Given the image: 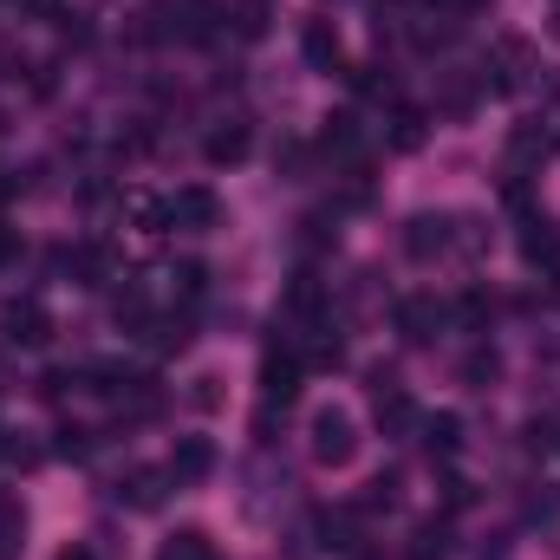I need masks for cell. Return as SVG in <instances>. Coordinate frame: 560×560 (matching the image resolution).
I'll return each instance as SVG.
<instances>
[{
  "mask_svg": "<svg viewBox=\"0 0 560 560\" xmlns=\"http://www.w3.org/2000/svg\"><path fill=\"white\" fill-rule=\"evenodd\" d=\"M476 255L482 248V222L476 215H443V209H423V215H411L405 222V255L418 261V268H430V261H450V255Z\"/></svg>",
  "mask_w": 560,
  "mask_h": 560,
  "instance_id": "obj_1",
  "label": "cell"
},
{
  "mask_svg": "<svg viewBox=\"0 0 560 560\" xmlns=\"http://www.w3.org/2000/svg\"><path fill=\"white\" fill-rule=\"evenodd\" d=\"M306 443H313V463L319 469H346L359 456V418L346 405H319L313 423H306Z\"/></svg>",
  "mask_w": 560,
  "mask_h": 560,
  "instance_id": "obj_2",
  "label": "cell"
},
{
  "mask_svg": "<svg viewBox=\"0 0 560 560\" xmlns=\"http://www.w3.org/2000/svg\"><path fill=\"white\" fill-rule=\"evenodd\" d=\"M535 72H541V52H535L522 33H502L495 52H489V66H482V85H489V92H522Z\"/></svg>",
  "mask_w": 560,
  "mask_h": 560,
  "instance_id": "obj_3",
  "label": "cell"
},
{
  "mask_svg": "<svg viewBox=\"0 0 560 560\" xmlns=\"http://www.w3.org/2000/svg\"><path fill=\"white\" fill-rule=\"evenodd\" d=\"M215 222H222V202H215V189H202V183H189V189H176V196L163 202V229L209 235Z\"/></svg>",
  "mask_w": 560,
  "mask_h": 560,
  "instance_id": "obj_4",
  "label": "cell"
},
{
  "mask_svg": "<svg viewBox=\"0 0 560 560\" xmlns=\"http://www.w3.org/2000/svg\"><path fill=\"white\" fill-rule=\"evenodd\" d=\"M150 20H156V39H209L215 33L209 20H222V7L215 0H163Z\"/></svg>",
  "mask_w": 560,
  "mask_h": 560,
  "instance_id": "obj_5",
  "label": "cell"
},
{
  "mask_svg": "<svg viewBox=\"0 0 560 560\" xmlns=\"http://www.w3.org/2000/svg\"><path fill=\"white\" fill-rule=\"evenodd\" d=\"M372 405H378V423H385V436H411L418 430V405H411V392L392 378V372H372Z\"/></svg>",
  "mask_w": 560,
  "mask_h": 560,
  "instance_id": "obj_6",
  "label": "cell"
},
{
  "mask_svg": "<svg viewBox=\"0 0 560 560\" xmlns=\"http://www.w3.org/2000/svg\"><path fill=\"white\" fill-rule=\"evenodd\" d=\"M392 319H398V332H405L411 346H430V339L443 332V319H450V306H443L436 293H405V300L392 306Z\"/></svg>",
  "mask_w": 560,
  "mask_h": 560,
  "instance_id": "obj_7",
  "label": "cell"
},
{
  "mask_svg": "<svg viewBox=\"0 0 560 560\" xmlns=\"http://www.w3.org/2000/svg\"><path fill=\"white\" fill-rule=\"evenodd\" d=\"M261 392H268V405H287L300 392V352L293 346L268 339V352H261Z\"/></svg>",
  "mask_w": 560,
  "mask_h": 560,
  "instance_id": "obj_8",
  "label": "cell"
},
{
  "mask_svg": "<svg viewBox=\"0 0 560 560\" xmlns=\"http://www.w3.org/2000/svg\"><path fill=\"white\" fill-rule=\"evenodd\" d=\"M0 332H7L13 346H46V339H52V313H46L39 300H7Z\"/></svg>",
  "mask_w": 560,
  "mask_h": 560,
  "instance_id": "obj_9",
  "label": "cell"
},
{
  "mask_svg": "<svg viewBox=\"0 0 560 560\" xmlns=\"http://www.w3.org/2000/svg\"><path fill=\"white\" fill-rule=\"evenodd\" d=\"M300 52H306L313 72H339V66H346V46H339V26H332V20H306Z\"/></svg>",
  "mask_w": 560,
  "mask_h": 560,
  "instance_id": "obj_10",
  "label": "cell"
},
{
  "mask_svg": "<svg viewBox=\"0 0 560 560\" xmlns=\"http://www.w3.org/2000/svg\"><path fill=\"white\" fill-rule=\"evenodd\" d=\"M170 482H202L209 469H215V443L209 436H176V450H170Z\"/></svg>",
  "mask_w": 560,
  "mask_h": 560,
  "instance_id": "obj_11",
  "label": "cell"
},
{
  "mask_svg": "<svg viewBox=\"0 0 560 560\" xmlns=\"http://www.w3.org/2000/svg\"><path fill=\"white\" fill-rule=\"evenodd\" d=\"M515 248H522L528 268H560V229L548 222V215H528L522 235H515Z\"/></svg>",
  "mask_w": 560,
  "mask_h": 560,
  "instance_id": "obj_12",
  "label": "cell"
},
{
  "mask_svg": "<svg viewBox=\"0 0 560 560\" xmlns=\"http://www.w3.org/2000/svg\"><path fill=\"white\" fill-rule=\"evenodd\" d=\"M248 150H255V131H248L242 118H229V125H215V131H209V143H202V156H209L215 170H222V163H242Z\"/></svg>",
  "mask_w": 560,
  "mask_h": 560,
  "instance_id": "obj_13",
  "label": "cell"
},
{
  "mask_svg": "<svg viewBox=\"0 0 560 560\" xmlns=\"http://www.w3.org/2000/svg\"><path fill=\"white\" fill-rule=\"evenodd\" d=\"M66 268H72V280H79V287H105V280H112V248L79 242V248L66 255Z\"/></svg>",
  "mask_w": 560,
  "mask_h": 560,
  "instance_id": "obj_14",
  "label": "cell"
},
{
  "mask_svg": "<svg viewBox=\"0 0 560 560\" xmlns=\"http://www.w3.org/2000/svg\"><path fill=\"white\" fill-rule=\"evenodd\" d=\"M163 482H170V469H131V476L118 482V502H131V509H156V502H163Z\"/></svg>",
  "mask_w": 560,
  "mask_h": 560,
  "instance_id": "obj_15",
  "label": "cell"
},
{
  "mask_svg": "<svg viewBox=\"0 0 560 560\" xmlns=\"http://www.w3.org/2000/svg\"><path fill=\"white\" fill-rule=\"evenodd\" d=\"M418 430H423V450H430V456H456V450H463V418H456V411H436V418H423Z\"/></svg>",
  "mask_w": 560,
  "mask_h": 560,
  "instance_id": "obj_16",
  "label": "cell"
},
{
  "mask_svg": "<svg viewBox=\"0 0 560 560\" xmlns=\"http://www.w3.org/2000/svg\"><path fill=\"white\" fill-rule=\"evenodd\" d=\"M20 555H26V509H20V495H0V560Z\"/></svg>",
  "mask_w": 560,
  "mask_h": 560,
  "instance_id": "obj_17",
  "label": "cell"
},
{
  "mask_svg": "<svg viewBox=\"0 0 560 560\" xmlns=\"http://www.w3.org/2000/svg\"><path fill=\"white\" fill-rule=\"evenodd\" d=\"M156 560H215V541H209L202 528H176V535L156 548Z\"/></svg>",
  "mask_w": 560,
  "mask_h": 560,
  "instance_id": "obj_18",
  "label": "cell"
},
{
  "mask_svg": "<svg viewBox=\"0 0 560 560\" xmlns=\"http://www.w3.org/2000/svg\"><path fill=\"white\" fill-rule=\"evenodd\" d=\"M222 20H229L242 39H261V33H268V0H229Z\"/></svg>",
  "mask_w": 560,
  "mask_h": 560,
  "instance_id": "obj_19",
  "label": "cell"
},
{
  "mask_svg": "<svg viewBox=\"0 0 560 560\" xmlns=\"http://www.w3.org/2000/svg\"><path fill=\"white\" fill-rule=\"evenodd\" d=\"M502 378V359H495V346H476L469 359H463V385H476V392H489Z\"/></svg>",
  "mask_w": 560,
  "mask_h": 560,
  "instance_id": "obj_20",
  "label": "cell"
},
{
  "mask_svg": "<svg viewBox=\"0 0 560 560\" xmlns=\"http://www.w3.org/2000/svg\"><path fill=\"white\" fill-rule=\"evenodd\" d=\"M319 143H326V156H339V163H359V125H352V118H332Z\"/></svg>",
  "mask_w": 560,
  "mask_h": 560,
  "instance_id": "obj_21",
  "label": "cell"
},
{
  "mask_svg": "<svg viewBox=\"0 0 560 560\" xmlns=\"http://www.w3.org/2000/svg\"><path fill=\"white\" fill-rule=\"evenodd\" d=\"M423 138H430V118H423V112H411V105H405V112L392 118V150H418Z\"/></svg>",
  "mask_w": 560,
  "mask_h": 560,
  "instance_id": "obj_22",
  "label": "cell"
},
{
  "mask_svg": "<svg viewBox=\"0 0 560 560\" xmlns=\"http://www.w3.org/2000/svg\"><path fill=\"white\" fill-rule=\"evenodd\" d=\"M287 306H293L300 319H313V313L326 306V287H319L313 275H300V280H293V293H287Z\"/></svg>",
  "mask_w": 560,
  "mask_h": 560,
  "instance_id": "obj_23",
  "label": "cell"
},
{
  "mask_svg": "<svg viewBox=\"0 0 560 560\" xmlns=\"http://www.w3.org/2000/svg\"><path fill=\"white\" fill-rule=\"evenodd\" d=\"M398 495H405L398 476H372V482H365V509H398Z\"/></svg>",
  "mask_w": 560,
  "mask_h": 560,
  "instance_id": "obj_24",
  "label": "cell"
},
{
  "mask_svg": "<svg viewBox=\"0 0 560 560\" xmlns=\"http://www.w3.org/2000/svg\"><path fill=\"white\" fill-rule=\"evenodd\" d=\"M443 541H450V528H443V522H423V528H418V560H443V555H450Z\"/></svg>",
  "mask_w": 560,
  "mask_h": 560,
  "instance_id": "obj_25",
  "label": "cell"
},
{
  "mask_svg": "<svg viewBox=\"0 0 560 560\" xmlns=\"http://www.w3.org/2000/svg\"><path fill=\"white\" fill-rule=\"evenodd\" d=\"M189 398H196V411H215V405H222V378H215V372H202Z\"/></svg>",
  "mask_w": 560,
  "mask_h": 560,
  "instance_id": "obj_26",
  "label": "cell"
},
{
  "mask_svg": "<svg viewBox=\"0 0 560 560\" xmlns=\"http://www.w3.org/2000/svg\"><path fill=\"white\" fill-rule=\"evenodd\" d=\"M555 515H560V495L541 482V495H528V522H555Z\"/></svg>",
  "mask_w": 560,
  "mask_h": 560,
  "instance_id": "obj_27",
  "label": "cell"
},
{
  "mask_svg": "<svg viewBox=\"0 0 560 560\" xmlns=\"http://www.w3.org/2000/svg\"><path fill=\"white\" fill-rule=\"evenodd\" d=\"M489 313H495V306H489V293H463V319H469V326H482Z\"/></svg>",
  "mask_w": 560,
  "mask_h": 560,
  "instance_id": "obj_28",
  "label": "cell"
},
{
  "mask_svg": "<svg viewBox=\"0 0 560 560\" xmlns=\"http://www.w3.org/2000/svg\"><path fill=\"white\" fill-rule=\"evenodd\" d=\"M476 560H509V535H489V541L476 548Z\"/></svg>",
  "mask_w": 560,
  "mask_h": 560,
  "instance_id": "obj_29",
  "label": "cell"
},
{
  "mask_svg": "<svg viewBox=\"0 0 560 560\" xmlns=\"http://www.w3.org/2000/svg\"><path fill=\"white\" fill-rule=\"evenodd\" d=\"M13 255H20V235H13V229H7V222H0V268H7V261H13Z\"/></svg>",
  "mask_w": 560,
  "mask_h": 560,
  "instance_id": "obj_30",
  "label": "cell"
},
{
  "mask_svg": "<svg viewBox=\"0 0 560 560\" xmlns=\"http://www.w3.org/2000/svg\"><path fill=\"white\" fill-rule=\"evenodd\" d=\"M482 7H495V0H450V13L463 20V13H482Z\"/></svg>",
  "mask_w": 560,
  "mask_h": 560,
  "instance_id": "obj_31",
  "label": "cell"
},
{
  "mask_svg": "<svg viewBox=\"0 0 560 560\" xmlns=\"http://www.w3.org/2000/svg\"><path fill=\"white\" fill-rule=\"evenodd\" d=\"M59 560H92V548H66Z\"/></svg>",
  "mask_w": 560,
  "mask_h": 560,
  "instance_id": "obj_32",
  "label": "cell"
},
{
  "mask_svg": "<svg viewBox=\"0 0 560 560\" xmlns=\"http://www.w3.org/2000/svg\"><path fill=\"white\" fill-rule=\"evenodd\" d=\"M555 13H560V0H555Z\"/></svg>",
  "mask_w": 560,
  "mask_h": 560,
  "instance_id": "obj_33",
  "label": "cell"
}]
</instances>
